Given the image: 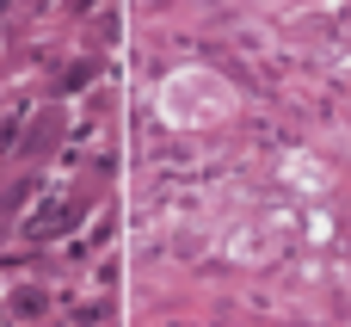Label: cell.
I'll list each match as a JSON object with an SVG mask.
<instances>
[{"label": "cell", "mask_w": 351, "mask_h": 327, "mask_svg": "<svg viewBox=\"0 0 351 327\" xmlns=\"http://www.w3.org/2000/svg\"><path fill=\"white\" fill-rule=\"evenodd\" d=\"M154 111H160V124H173V130H216V124H228L234 111H241V93L216 74V68H173L167 80H160V93H154Z\"/></svg>", "instance_id": "1"}, {"label": "cell", "mask_w": 351, "mask_h": 327, "mask_svg": "<svg viewBox=\"0 0 351 327\" xmlns=\"http://www.w3.org/2000/svg\"><path fill=\"white\" fill-rule=\"evenodd\" d=\"M259 6H278V12H308V6H327V0H259Z\"/></svg>", "instance_id": "2"}]
</instances>
